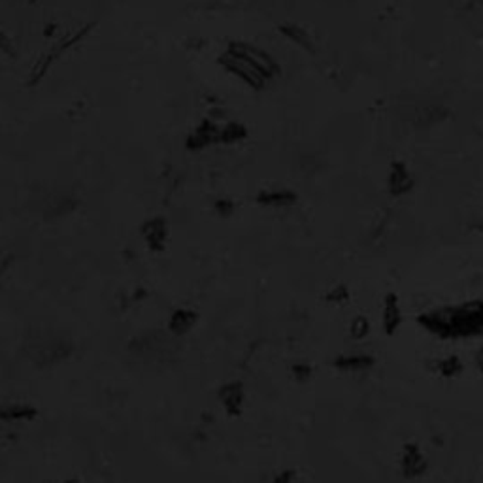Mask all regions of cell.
<instances>
[{"instance_id":"obj_1","label":"cell","mask_w":483,"mask_h":483,"mask_svg":"<svg viewBox=\"0 0 483 483\" xmlns=\"http://www.w3.org/2000/svg\"><path fill=\"white\" fill-rule=\"evenodd\" d=\"M417 323L440 340H468L483 336V300L440 306L417 315Z\"/></svg>"},{"instance_id":"obj_2","label":"cell","mask_w":483,"mask_h":483,"mask_svg":"<svg viewBox=\"0 0 483 483\" xmlns=\"http://www.w3.org/2000/svg\"><path fill=\"white\" fill-rule=\"evenodd\" d=\"M140 232L149 251H155V253L165 251L166 244H168V223L165 217L157 216L146 219L142 223Z\"/></svg>"},{"instance_id":"obj_3","label":"cell","mask_w":483,"mask_h":483,"mask_svg":"<svg viewBox=\"0 0 483 483\" xmlns=\"http://www.w3.org/2000/svg\"><path fill=\"white\" fill-rule=\"evenodd\" d=\"M217 399L221 402L225 412L230 417H238L244 412V402H246V387L240 380H232V382L223 383L219 391H217Z\"/></svg>"},{"instance_id":"obj_4","label":"cell","mask_w":483,"mask_h":483,"mask_svg":"<svg viewBox=\"0 0 483 483\" xmlns=\"http://www.w3.org/2000/svg\"><path fill=\"white\" fill-rule=\"evenodd\" d=\"M429 468L425 453L421 452V447L417 444H406L402 447L401 455V472L406 480H413V477H421Z\"/></svg>"},{"instance_id":"obj_5","label":"cell","mask_w":483,"mask_h":483,"mask_svg":"<svg viewBox=\"0 0 483 483\" xmlns=\"http://www.w3.org/2000/svg\"><path fill=\"white\" fill-rule=\"evenodd\" d=\"M413 185H415V179H413L410 168L404 163H399V161L393 163L387 178L389 193L393 197H404V195L412 191Z\"/></svg>"},{"instance_id":"obj_6","label":"cell","mask_w":483,"mask_h":483,"mask_svg":"<svg viewBox=\"0 0 483 483\" xmlns=\"http://www.w3.org/2000/svg\"><path fill=\"white\" fill-rule=\"evenodd\" d=\"M402 325V308L401 300L394 292H387L383 297V310H382V327L387 336H394Z\"/></svg>"},{"instance_id":"obj_7","label":"cell","mask_w":483,"mask_h":483,"mask_svg":"<svg viewBox=\"0 0 483 483\" xmlns=\"http://www.w3.org/2000/svg\"><path fill=\"white\" fill-rule=\"evenodd\" d=\"M198 313L193 308H176L168 318V332L172 336H185L193 331V327L197 325Z\"/></svg>"},{"instance_id":"obj_8","label":"cell","mask_w":483,"mask_h":483,"mask_svg":"<svg viewBox=\"0 0 483 483\" xmlns=\"http://www.w3.org/2000/svg\"><path fill=\"white\" fill-rule=\"evenodd\" d=\"M376 364V359L369 353H343L332 361V366L340 372H364Z\"/></svg>"},{"instance_id":"obj_9","label":"cell","mask_w":483,"mask_h":483,"mask_svg":"<svg viewBox=\"0 0 483 483\" xmlns=\"http://www.w3.org/2000/svg\"><path fill=\"white\" fill-rule=\"evenodd\" d=\"M257 204H261L265 208H289L292 204H297L299 197L297 193L289 191V189H268L257 195Z\"/></svg>"},{"instance_id":"obj_10","label":"cell","mask_w":483,"mask_h":483,"mask_svg":"<svg viewBox=\"0 0 483 483\" xmlns=\"http://www.w3.org/2000/svg\"><path fill=\"white\" fill-rule=\"evenodd\" d=\"M38 415V410L29 404H10L0 410V417L6 423H13V421H31Z\"/></svg>"},{"instance_id":"obj_11","label":"cell","mask_w":483,"mask_h":483,"mask_svg":"<svg viewBox=\"0 0 483 483\" xmlns=\"http://www.w3.org/2000/svg\"><path fill=\"white\" fill-rule=\"evenodd\" d=\"M216 140H221V133H217L216 128L210 127L208 123H204L202 127L197 128V131L189 136L187 147H189V149H202V147L210 146V144H214Z\"/></svg>"},{"instance_id":"obj_12","label":"cell","mask_w":483,"mask_h":483,"mask_svg":"<svg viewBox=\"0 0 483 483\" xmlns=\"http://www.w3.org/2000/svg\"><path fill=\"white\" fill-rule=\"evenodd\" d=\"M436 370L444 378H457V376L463 374L464 364L459 355H447L444 359H440L438 364H436Z\"/></svg>"},{"instance_id":"obj_13","label":"cell","mask_w":483,"mask_h":483,"mask_svg":"<svg viewBox=\"0 0 483 483\" xmlns=\"http://www.w3.org/2000/svg\"><path fill=\"white\" fill-rule=\"evenodd\" d=\"M370 331H372V327H370L369 318H364V315H357V318L351 319L350 336L353 338V340H364V338L370 334Z\"/></svg>"},{"instance_id":"obj_14","label":"cell","mask_w":483,"mask_h":483,"mask_svg":"<svg viewBox=\"0 0 483 483\" xmlns=\"http://www.w3.org/2000/svg\"><path fill=\"white\" fill-rule=\"evenodd\" d=\"M325 300H327V302H329V304H332V306L345 304V302L350 300V289L340 283V285L332 287L331 291L325 295Z\"/></svg>"},{"instance_id":"obj_15","label":"cell","mask_w":483,"mask_h":483,"mask_svg":"<svg viewBox=\"0 0 483 483\" xmlns=\"http://www.w3.org/2000/svg\"><path fill=\"white\" fill-rule=\"evenodd\" d=\"M283 34H285V36H289L292 42H297L300 47H308V50H310V45H312V38L306 34V31L299 29V27H292V25L283 27Z\"/></svg>"},{"instance_id":"obj_16","label":"cell","mask_w":483,"mask_h":483,"mask_svg":"<svg viewBox=\"0 0 483 483\" xmlns=\"http://www.w3.org/2000/svg\"><path fill=\"white\" fill-rule=\"evenodd\" d=\"M291 374L299 383H306L312 380L313 369L310 364H306V362H295L291 366Z\"/></svg>"},{"instance_id":"obj_17","label":"cell","mask_w":483,"mask_h":483,"mask_svg":"<svg viewBox=\"0 0 483 483\" xmlns=\"http://www.w3.org/2000/svg\"><path fill=\"white\" fill-rule=\"evenodd\" d=\"M246 136V128L238 123H230L229 127L221 133V142H238Z\"/></svg>"},{"instance_id":"obj_18","label":"cell","mask_w":483,"mask_h":483,"mask_svg":"<svg viewBox=\"0 0 483 483\" xmlns=\"http://www.w3.org/2000/svg\"><path fill=\"white\" fill-rule=\"evenodd\" d=\"M214 210H216L217 216L223 217V219H227V217H230L232 214H235V202L229 200V198H219V200L214 204Z\"/></svg>"},{"instance_id":"obj_19","label":"cell","mask_w":483,"mask_h":483,"mask_svg":"<svg viewBox=\"0 0 483 483\" xmlns=\"http://www.w3.org/2000/svg\"><path fill=\"white\" fill-rule=\"evenodd\" d=\"M292 480H295V472L283 470V472H280L278 476L274 477V483H291Z\"/></svg>"},{"instance_id":"obj_20","label":"cell","mask_w":483,"mask_h":483,"mask_svg":"<svg viewBox=\"0 0 483 483\" xmlns=\"http://www.w3.org/2000/svg\"><path fill=\"white\" fill-rule=\"evenodd\" d=\"M476 366H477V370L480 372H483V345L477 350V353H476Z\"/></svg>"},{"instance_id":"obj_21","label":"cell","mask_w":483,"mask_h":483,"mask_svg":"<svg viewBox=\"0 0 483 483\" xmlns=\"http://www.w3.org/2000/svg\"><path fill=\"white\" fill-rule=\"evenodd\" d=\"M61 483H77V480H64V482Z\"/></svg>"}]
</instances>
